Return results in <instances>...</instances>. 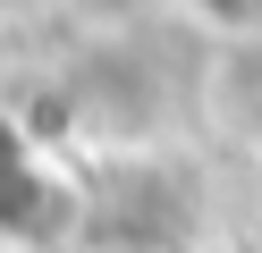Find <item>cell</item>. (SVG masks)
<instances>
[{
	"label": "cell",
	"mask_w": 262,
	"mask_h": 253,
	"mask_svg": "<svg viewBox=\"0 0 262 253\" xmlns=\"http://www.w3.org/2000/svg\"><path fill=\"white\" fill-rule=\"evenodd\" d=\"M76 236H85V186L68 177V160L34 152L0 186V253H59Z\"/></svg>",
	"instance_id": "obj_1"
},
{
	"label": "cell",
	"mask_w": 262,
	"mask_h": 253,
	"mask_svg": "<svg viewBox=\"0 0 262 253\" xmlns=\"http://www.w3.org/2000/svg\"><path fill=\"white\" fill-rule=\"evenodd\" d=\"M186 9L220 34H262V0H186Z\"/></svg>",
	"instance_id": "obj_2"
},
{
	"label": "cell",
	"mask_w": 262,
	"mask_h": 253,
	"mask_svg": "<svg viewBox=\"0 0 262 253\" xmlns=\"http://www.w3.org/2000/svg\"><path fill=\"white\" fill-rule=\"evenodd\" d=\"M34 152H42V144H34V127H26V118H17V110H0V186L17 177V169H26V160H34Z\"/></svg>",
	"instance_id": "obj_3"
},
{
	"label": "cell",
	"mask_w": 262,
	"mask_h": 253,
	"mask_svg": "<svg viewBox=\"0 0 262 253\" xmlns=\"http://www.w3.org/2000/svg\"><path fill=\"white\" fill-rule=\"evenodd\" d=\"M85 253H169V245H85Z\"/></svg>",
	"instance_id": "obj_4"
}]
</instances>
